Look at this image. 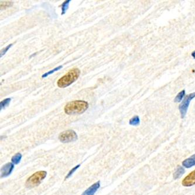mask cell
Here are the masks:
<instances>
[{
  "label": "cell",
  "mask_w": 195,
  "mask_h": 195,
  "mask_svg": "<svg viewBox=\"0 0 195 195\" xmlns=\"http://www.w3.org/2000/svg\"><path fill=\"white\" fill-rule=\"evenodd\" d=\"M47 172L44 171H38L30 177H29L26 182L25 186L27 188H33L39 185L42 181L46 178Z\"/></svg>",
  "instance_id": "cell-3"
},
{
  "label": "cell",
  "mask_w": 195,
  "mask_h": 195,
  "mask_svg": "<svg viewBox=\"0 0 195 195\" xmlns=\"http://www.w3.org/2000/svg\"><path fill=\"white\" fill-rule=\"evenodd\" d=\"M12 4H13V2L10 1H1V10L8 8V7L12 6Z\"/></svg>",
  "instance_id": "cell-15"
},
{
  "label": "cell",
  "mask_w": 195,
  "mask_h": 195,
  "mask_svg": "<svg viewBox=\"0 0 195 195\" xmlns=\"http://www.w3.org/2000/svg\"><path fill=\"white\" fill-rule=\"evenodd\" d=\"M100 186V182L98 181L86 190L82 195H94Z\"/></svg>",
  "instance_id": "cell-8"
},
{
  "label": "cell",
  "mask_w": 195,
  "mask_h": 195,
  "mask_svg": "<svg viewBox=\"0 0 195 195\" xmlns=\"http://www.w3.org/2000/svg\"><path fill=\"white\" fill-rule=\"evenodd\" d=\"M78 137L76 132L72 130H69L62 132L59 135V140L63 143H69L75 141Z\"/></svg>",
  "instance_id": "cell-5"
},
{
  "label": "cell",
  "mask_w": 195,
  "mask_h": 195,
  "mask_svg": "<svg viewBox=\"0 0 195 195\" xmlns=\"http://www.w3.org/2000/svg\"><path fill=\"white\" fill-rule=\"evenodd\" d=\"M61 68H62V66H58V67H56V68H54V69H52V70H50V71H49V72H48L44 73V74L42 76V78L47 77V76H48L50 75H51V74L53 73L54 72H55L59 70Z\"/></svg>",
  "instance_id": "cell-17"
},
{
  "label": "cell",
  "mask_w": 195,
  "mask_h": 195,
  "mask_svg": "<svg viewBox=\"0 0 195 195\" xmlns=\"http://www.w3.org/2000/svg\"><path fill=\"white\" fill-rule=\"evenodd\" d=\"M14 168V164L11 163H8L4 165L1 169V177L5 178L8 176L12 173Z\"/></svg>",
  "instance_id": "cell-7"
},
{
  "label": "cell",
  "mask_w": 195,
  "mask_h": 195,
  "mask_svg": "<svg viewBox=\"0 0 195 195\" xmlns=\"http://www.w3.org/2000/svg\"><path fill=\"white\" fill-rule=\"evenodd\" d=\"M11 98H7L1 101L0 103V110H2V109H4L6 107H7L9 103L11 102Z\"/></svg>",
  "instance_id": "cell-14"
},
{
  "label": "cell",
  "mask_w": 195,
  "mask_h": 195,
  "mask_svg": "<svg viewBox=\"0 0 195 195\" xmlns=\"http://www.w3.org/2000/svg\"><path fill=\"white\" fill-rule=\"evenodd\" d=\"M185 173V169L182 166H178L175 172L173 173V178L174 179H179L182 175Z\"/></svg>",
  "instance_id": "cell-10"
},
{
  "label": "cell",
  "mask_w": 195,
  "mask_h": 195,
  "mask_svg": "<svg viewBox=\"0 0 195 195\" xmlns=\"http://www.w3.org/2000/svg\"><path fill=\"white\" fill-rule=\"evenodd\" d=\"M195 98V92L192 93L187 96H186L181 104L179 106V110L180 111L181 116L182 118H184L188 112V110L192 100Z\"/></svg>",
  "instance_id": "cell-4"
},
{
  "label": "cell",
  "mask_w": 195,
  "mask_h": 195,
  "mask_svg": "<svg viewBox=\"0 0 195 195\" xmlns=\"http://www.w3.org/2000/svg\"><path fill=\"white\" fill-rule=\"evenodd\" d=\"M185 96V90H183L181 92H180L175 98L174 101L176 103H180L182 102Z\"/></svg>",
  "instance_id": "cell-12"
},
{
  "label": "cell",
  "mask_w": 195,
  "mask_h": 195,
  "mask_svg": "<svg viewBox=\"0 0 195 195\" xmlns=\"http://www.w3.org/2000/svg\"><path fill=\"white\" fill-rule=\"evenodd\" d=\"M80 165L79 164V165H76L75 168H73V169H72L70 171H69V172L68 173V174L67 175V176H66V178H65V179H67V178H70L72 175H73V173L80 167Z\"/></svg>",
  "instance_id": "cell-18"
},
{
  "label": "cell",
  "mask_w": 195,
  "mask_h": 195,
  "mask_svg": "<svg viewBox=\"0 0 195 195\" xmlns=\"http://www.w3.org/2000/svg\"><path fill=\"white\" fill-rule=\"evenodd\" d=\"M182 165L186 168H190L195 165V154L191 156L190 158L184 160L182 162Z\"/></svg>",
  "instance_id": "cell-9"
},
{
  "label": "cell",
  "mask_w": 195,
  "mask_h": 195,
  "mask_svg": "<svg viewBox=\"0 0 195 195\" xmlns=\"http://www.w3.org/2000/svg\"><path fill=\"white\" fill-rule=\"evenodd\" d=\"M80 75V70L78 68H73L57 80V85L60 88L66 87L75 82Z\"/></svg>",
  "instance_id": "cell-2"
},
{
  "label": "cell",
  "mask_w": 195,
  "mask_h": 195,
  "mask_svg": "<svg viewBox=\"0 0 195 195\" xmlns=\"http://www.w3.org/2000/svg\"><path fill=\"white\" fill-rule=\"evenodd\" d=\"M191 55H192V56L195 59V51H194L192 53V54H191Z\"/></svg>",
  "instance_id": "cell-20"
},
{
  "label": "cell",
  "mask_w": 195,
  "mask_h": 195,
  "mask_svg": "<svg viewBox=\"0 0 195 195\" xmlns=\"http://www.w3.org/2000/svg\"><path fill=\"white\" fill-rule=\"evenodd\" d=\"M182 184L186 187L192 186L195 185V170L188 175L182 181Z\"/></svg>",
  "instance_id": "cell-6"
},
{
  "label": "cell",
  "mask_w": 195,
  "mask_h": 195,
  "mask_svg": "<svg viewBox=\"0 0 195 195\" xmlns=\"http://www.w3.org/2000/svg\"><path fill=\"white\" fill-rule=\"evenodd\" d=\"M21 159H22V154L20 153H18L12 156L11 159V161L12 163L17 165L20 162Z\"/></svg>",
  "instance_id": "cell-13"
},
{
  "label": "cell",
  "mask_w": 195,
  "mask_h": 195,
  "mask_svg": "<svg viewBox=\"0 0 195 195\" xmlns=\"http://www.w3.org/2000/svg\"><path fill=\"white\" fill-rule=\"evenodd\" d=\"M12 44H9L8 46L6 47L5 48H4L1 50V57H2L3 55H4L6 53V52L12 47Z\"/></svg>",
  "instance_id": "cell-19"
},
{
  "label": "cell",
  "mask_w": 195,
  "mask_h": 195,
  "mask_svg": "<svg viewBox=\"0 0 195 195\" xmlns=\"http://www.w3.org/2000/svg\"><path fill=\"white\" fill-rule=\"evenodd\" d=\"M129 124L131 125H134V126L138 125L140 124V118L139 116L135 115L133 118H131L129 121Z\"/></svg>",
  "instance_id": "cell-11"
},
{
  "label": "cell",
  "mask_w": 195,
  "mask_h": 195,
  "mask_svg": "<svg viewBox=\"0 0 195 195\" xmlns=\"http://www.w3.org/2000/svg\"><path fill=\"white\" fill-rule=\"evenodd\" d=\"M89 108V104L83 100H75L68 103L65 107L64 110L68 115L80 114L85 113Z\"/></svg>",
  "instance_id": "cell-1"
},
{
  "label": "cell",
  "mask_w": 195,
  "mask_h": 195,
  "mask_svg": "<svg viewBox=\"0 0 195 195\" xmlns=\"http://www.w3.org/2000/svg\"><path fill=\"white\" fill-rule=\"evenodd\" d=\"M71 1L70 0H67L65 1L62 5V15H63L66 13L67 11L68 8H69V3Z\"/></svg>",
  "instance_id": "cell-16"
}]
</instances>
